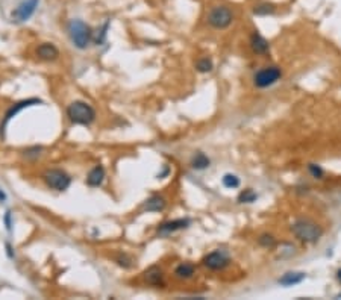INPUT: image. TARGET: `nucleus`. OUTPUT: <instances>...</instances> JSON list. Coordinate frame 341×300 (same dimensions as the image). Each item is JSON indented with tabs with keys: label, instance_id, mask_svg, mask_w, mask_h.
Instances as JSON below:
<instances>
[{
	"label": "nucleus",
	"instance_id": "nucleus-17",
	"mask_svg": "<svg viewBox=\"0 0 341 300\" xmlns=\"http://www.w3.org/2000/svg\"><path fill=\"white\" fill-rule=\"evenodd\" d=\"M303 279H305L303 273H286L279 279V284H282L285 287H291V285H296V284L302 282Z\"/></svg>",
	"mask_w": 341,
	"mask_h": 300
},
{
	"label": "nucleus",
	"instance_id": "nucleus-19",
	"mask_svg": "<svg viewBox=\"0 0 341 300\" xmlns=\"http://www.w3.org/2000/svg\"><path fill=\"white\" fill-rule=\"evenodd\" d=\"M213 61L209 60V58H202V60H199L196 62V68L200 71V73H208V71H211L213 70Z\"/></svg>",
	"mask_w": 341,
	"mask_h": 300
},
{
	"label": "nucleus",
	"instance_id": "nucleus-8",
	"mask_svg": "<svg viewBox=\"0 0 341 300\" xmlns=\"http://www.w3.org/2000/svg\"><path fill=\"white\" fill-rule=\"evenodd\" d=\"M38 3H40V0H24L12 12V18L15 21H26V20H29L34 15L35 9L38 8Z\"/></svg>",
	"mask_w": 341,
	"mask_h": 300
},
{
	"label": "nucleus",
	"instance_id": "nucleus-10",
	"mask_svg": "<svg viewBox=\"0 0 341 300\" xmlns=\"http://www.w3.org/2000/svg\"><path fill=\"white\" fill-rule=\"evenodd\" d=\"M37 57H38L41 61H47V62H50V61L58 60V57H59V50H58L57 46L52 44V43H43V44H40V46L37 47Z\"/></svg>",
	"mask_w": 341,
	"mask_h": 300
},
{
	"label": "nucleus",
	"instance_id": "nucleus-2",
	"mask_svg": "<svg viewBox=\"0 0 341 300\" xmlns=\"http://www.w3.org/2000/svg\"><path fill=\"white\" fill-rule=\"evenodd\" d=\"M291 229H293V234L299 240L305 241V242H316L323 235V229L317 223H314L312 220H308V219L297 220L291 226Z\"/></svg>",
	"mask_w": 341,
	"mask_h": 300
},
{
	"label": "nucleus",
	"instance_id": "nucleus-13",
	"mask_svg": "<svg viewBox=\"0 0 341 300\" xmlns=\"http://www.w3.org/2000/svg\"><path fill=\"white\" fill-rule=\"evenodd\" d=\"M166 206H167V202H166L164 197H161V196H152V197H149L146 200L144 211H147V212H161V211L166 209Z\"/></svg>",
	"mask_w": 341,
	"mask_h": 300
},
{
	"label": "nucleus",
	"instance_id": "nucleus-4",
	"mask_svg": "<svg viewBox=\"0 0 341 300\" xmlns=\"http://www.w3.org/2000/svg\"><path fill=\"white\" fill-rule=\"evenodd\" d=\"M206 20L214 29H226L233 21V12L225 5H217L209 9Z\"/></svg>",
	"mask_w": 341,
	"mask_h": 300
},
{
	"label": "nucleus",
	"instance_id": "nucleus-3",
	"mask_svg": "<svg viewBox=\"0 0 341 300\" xmlns=\"http://www.w3.org/2000/svg\"><path fill=\"white\" fill-rule=\"evenodd\" d=\"M68 35L71 38V43L77 49H87L93 40V32L88 24H85L82 20H71L68 23Z\"/></svg>",
	"mask_w": 341,
	"mask_h": 300
},
{
	"label": "nucleus",
	"instance_id": "nucleus-25",
	"mask_svg": "<svg viewBox=\"0 0 341 300\" xmlns=\"http://www.w3.org/2000/svg\"><path fill=\"white\" fill-rule=\"evenodd\" d=\"M309 172L316 176V178H320L322 175H323V170L320 169V167H317V166H314V164H311L309 166Z\"/></svg>",
	"mask_w": 341,
	"mask_h": 300
},
{
	"label": "nucleus",
	"instance_id": "nucleus-11",
	"mask_svg": "<svg viewBox=\"0 0 341 300\" xmlns=\"http://www.w3.org/2000/svg\"><path fill=\"white\" fill-rule=\"evenodd\" d=\"M190 220L188 219H179V220H173V222H166L158 228V234H171L180 229L188 228Z\"/></svg>",
	"mask_w": 341,
	"mask_h": 300
},
{
	"label": "nucleus",
	"instance_id": "nucleus-7",
	"mask_svg": "<svg viewBox=\"0 0 341 300\" xmlns=\"http://www.w3.org/2000/svg\"><path fill=\"white\" fill-rule=\"evenodd\" d=\"M227 264H229V258H227L226 253L222 252V250H216V252H213V253H209L203 258V265L209 270H214V271L223 270Z\"/></svg>",
	"mask_w": 341,
	"mask_h": 300
},
{
	"label": "nucleus",
	"instance_id": "nucleus-21",
	"mask_svg": "<svg viewBox=\"0 0 341 300\" xmlns=\"http://www.w3.org/2000/svg\"><path fill=\"white\" fill-rule=\"evenodd\" d=\"M238 200H240L241 203H252V202L256 200V194H255L252 189H246V191H243V193L240 194Z\"/></svg>",
	"mask_w": 341,
	"mask_h": 300
},
{
	"label": "nucleus",
	"instance_id": "nucleus-5",
	"mask_svg": "<svg viewBox=\"0 0 341 300\" xmlns=\"http://www.w3.org/2000/svg\"><path fill=\"white\" fill-rule=\"evenodd\" d=\"M43 180H44V183L49 188L57 189V191H65V189H68V186L71 183V178L65 172H62L59 169L46 170L43 173Z\"/></svg>",
	"mask_w": 341,
	"mask_h": 300
},
{
	"label": "nucleus",
	"instance_id": "nucleus-16",
	"mask_svg": "<svg viewBox=\"0 0 341 300\" xmlns=\"http://www.w3.org/2000/svg\"><path fill=\"white\" fill-rule=\"evenodd\" d=\"M194 271H196V268H194L193 264H190V262H182V264H179V265L176 267V270H174V276L179 278V279H190V278H193Z\"/></svg>",
	"mask_w": 341,
	"mask_h": 300
},
{
	"label": "nucleus",
	"instance_id": "nucleus-29",
	"mask_svg": "<svg viewBox=\"0 0 341 300\" xmlns=\"http://www.w3.org/2000/svg\"><path fill=\"white\" fill-rule=\"evenodd\" d=\"M338 297H341V294H340V296H338Z\"/></svg>",
	"mask_w": 341,
	"mask_h": 300
},
{
	"label": "nucleus",
	"instance_id": "nucleus-27",
	"mask_svg": "<svg viewBox=\"0 0 341 300\" xmlns=\"http://www.w3.org/2000/svg\"><path fill=\"white\" fill-rule=\"evenodd\" d=\"M5 199H6L5 193H3V191H0V202H5Z\"/></svg>",
	"mask_w": 341,
	"mask_h": 300
},
{
	"label": "nucleus",
	"instance_id": "nucleus-15",
	"mask_svg": "<svg viewBox=\"0 0 341 300\" xmlns=\"http://www.w3.org/2000/svg\"><path fill=\"white\" fill-rule=\"evenodd\" d=\"M146 281L155 287H164V275L158 267H152L146 271Z\"/></svg>",
	"mask_w": 341,
	"mask_h": 300
},
{
	"label": "nucleus",
	"instance_id": "nucleus-20",
	"mask_svg": "<svg viewBox=\"0 0 341 300\" xmlns=\"http://www.w3.org/2000/svg\"><path fill=\"white\" fill-rule=\"evenodd\" d=\"M253 12L256 15H269V14H273L275 12V6L273 5H269V3H263V5L255 6Z\"/></svg>",
	"mask_w": 341,
	"mask_h": 300
},
{
	"label": "nucleus",
	"instance_id": "nucleus-24",
	"mask_svg": "<svg viewBox=\"0 0 341 300\" xmlns=\"http://www.w3.org/2000/svg\"><path fill=\"white\" fill-rule=\"evenodd\" d=\"M117 262H118V265H121V267H124V268H129V267H130V259H129L126 255L118 256V258H117Z\"/></svg>",
	"mask_w": 341,
	"mask_h": 300
},
{
	"label": "nucleus",
	"instance_id": "nucleus-12",
	"mask_svg": "<svg viewBox=\"0 0 341 300\" xmlns=\"http://www.w3.org/2000/svg\"><path fill=\"white\" fill-rule=\"evenodd\" d=\"M105 178H107V172H105L103 166H96L90 170V173L87 176V183L90 186H100Z\"/></svg>",
	"mask_w": 341,
	"mask_h": 300
},
{
	"label": "nucleus",
	"instance_id": "nucleus-28",
	"mask_svg": "<svg viewBox=\"0 0 341 300\" xmlns=\"http://www.w3.org/2000/svg\"><path fill=\"white\" fill-rule=\"evenodd\" d=\"M338 278H340V281H341V270L338 271Z\"/></svg>",
	"mask_w": 341,
	"mask_h": 300
},
{
	"label": "nucleus",
	"instance_id": "nucleus-22",
	"mask_svg": "<svg viewBox=\"0 0 341 300\" xmlns=\"http://www.w3.org/2000/svg\"><path fill=\"white\" fill-rule=\"evenodd\" d=\"M223 185L226 188H237V186H240V179L235 175H225L223 176Z\"/></svg>",
	"mask_w": 341,
	"mask_h": 300
},
{
	"label": "nucleus",
	"instance_id": "nucleus-18",
	"mask_svg": "<svg viewBox=\"0 0 341 300\" xmlns=\"http://www.w3.org/2000/svg\"><path fill=\"white\" fill-rule=\"evenodd\" d=\"M191 166H193V169H196V170H203V169L209 167V159H208V156H206L205 153H197V155L193 158Z\"/></svg>",
	"mask_w": 341,
	"mask_h": 300
},
{
	"label": "nucleus",
	"instance_id": "nucleus-23",
	"mask_svg": "<svg viewBox=\"0 0 341 300\" xmlns=\"http://www.w3.org/2000/svg\"><path fill=\"white\" fill-rule=\"evenodd\" d=\"M259 244L264 246V247H273V246H275V238H273L272 235L264 234V235H261V238H259Z\"/></svg>",
	"mask_w": 341,
	"mask_h": 300
},
{
	"label": "nucleus",
	"instance_id": "nucleus-1",
	"mask_svg": "<svg viewBox=\"0 0 341 300\" xmlns=\"http://www.w3.org/2000/svg\"><path fill=\"white\" fill-rule=\"evenodd\" d=\"M67 117L68 120L74 124H82V126H90L96 120V111L91 105L82 100H76L68 105L67 108Z\"/></svg>",
	"mask_w": 341,
	"mask_h": 300
},
{
	"label": "nucleus",
	"instance_id": "nucleus-26",
	"mask_svg": "<svg viewBox=\"0 0 341 300\" xmlns=\"http://www.w3.org/2000/svg\"><path fill=\"white\" fill-rule=\"evenodd\" d=\"M5 225H6V229H8V231H11L12 223H11V212H9V211L5 214Z\"/></svg>",
	"mask_w": 341,
	"mask_h": 300
},
{
	"label": "nucleus",
	"instance_id": "nucleus-14",
	"mask_svg": "<svg viewBox=\"0 0 341 300\" xmlns=\"http://www.w3.org/2000/svg\"><path fill=\"white\" fill-rule=\"evenodd\" d=\"M250 46H252V49H253L255 53L264 55V53L269 52V41L263 35H259L258 32H253L252 34V37H250Z\"/></svg>",
	"mask_w": 341,
	"mask_h": 300
},
{
	"label": "nucleus",
	"instance_id": "nucleus-9",
	"mask_svg": "<svg viewBox=\"0 0 341 300\" xmlns=\"http://www.w3.org/2000/svg\"><path fill=\"white\" fill-rule=\"evenodd\" d=\"M38 103H41V100H38V99H28V100H21V102L15 103L11 110H8V113H6V116H5V119H3V123H2V130L6 129V126H8L9 120H11L12 117H15L20 111H23L24 108H29V106H32V105H38Z\"/></svg>",
	"mask_w": 341,
	"mask_h": 300
},
{
	"label": "nucleus",
	"instance_id": "nucleus-6",
	"mask_svg": "<svg viewBox=\"0 0 341 300\" xmlns=\"http://www.w3.org/2000/svg\"><path fill=\"white\" fill-rule=\"evenodd\" d=\"M282 76V71L279 67H264L253 76V84L258 88H267L278 82Z\"/></svg>",
	"mask_w": 341,
	"mask_h": 300
}]
</instances>
